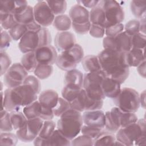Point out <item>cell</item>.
<instances>
[{
	"mask_svg": "<svg viewBox=\"0 0 146 146\" xmlns=\"http://www.w3.org/2000/svg\"><path fill=\"white\" fill-rule=\"evenodd\" d=\"M102 70L106 77L117 81L121 84L128 78L129 67L127 52L104 49L98 55Z\"/></svg>",
	"mask_w": 146,
	"mask_h": 146,
	"instance_id": "6da1fadb",
	"label": "cell"
},
{
	"mask_svg": "<svg viewBox=\"0 0 146 146\" xmlns=\"http://www.w3.org/2000/svg\"><path fill=\"white\" fill-rule=\"evenodd\" d=\"M2 96L1 110L9 112L18 111L37 100L38 94L30 86L23 83L13 88H7L1 91Z\"/></svg>",
	"mask_w": 146,
	"mask_h": 146,
	"instance_id": "7a4b0ae2",
	"label": "cell"
},
{
	"mask_svg": "<svg viewBox=\"0 0 146 146\" xmlns=\"http://www.w3.org/2000/svg\"><path fill=\"white\" fill-rule=\"evenodd\" d=\"M145 119H138L137 121L116 132V140L125 146L141 145L146 144V126Z\"/></svg>",
	"mask_w": 146,
	"mask_h": 146,
	"instance_id": "3957f363",
	"label": "cell"
},
{
	"mask_svg": "<svg viewBox=\"0 0 146 146\" xmlns=\"http://www.w3.org/2000/svg\"><path fill=\"white\" fill-rule=\"evenodd\" d=\"M83 125L81 112L71 108L59 117L56 128L65 137L71 141L80 132Z\"/></svg>",
	"mask_w": 146,
	"mask_h": 146,
	"instance_id": "277c9868",
	"label": "cell"
},
{
	"mask_svg": "<svg viewBox=\"0 0 146 146\" xmlns=\"http://www.w3.org/2000/svg\"><path fill=\"white\" fill-rule=\"evenodd\" d=\"M51 33L47 27H42L38 31H29L20 39L18 48L21 52L26 54L34 52L42 46L51 44Z\"/></svg>",
	"mask_w": 146,
	"mask_h": 146,
	"instance_id": "5b68a950",
	"label": "cell"
},
{
	"mask_svg": "<svg viewBox=\"0 0 146 146\" xmlns=\"http://www.w3.org/2000/svg\"><path fill=\"white\" fill-rule=\"evenodd\" d=\"M84 58V51L82 46L75 44L70 49L61 52L58 55L55 64L60 70L67 71L75 69L77 64Z\"/></svg>",
	"mask_w": 146,
	"mask_h": 146,
	"instance_id": "8992f818",
	"label": "cell"
},
{
	"mask_svg": "<svg viewBox=\"0 0 146 146\" xmlns=\"http://www.w3.org/2000/svg\"><path fill=\"white\" fill-rule=\"evenodd\" d=\"M106 75L102 70L87 72L84 75L83 88L87 95L95 100H104L106 98L102 88V83Z\"/></svg>",
	"mask_w": 146,
	"mask_h": 146,
	"instance_id": "52a82bcc",
	"label": "cell"
},
{
	"mask_svg": "<svg viewBox=\"0 0 146 146\" xmlns=\"http://www.w3.org/2000/svg\"><path fill=\"white\" fill-rule=\"evenodd\" d=\"M112 99L116 107L124 112L135 113L140 106L139 93L131 88L121 89L118 95Z\"/></svg>",
	"mask_w": 146,
	"mask_h": 146,
	"instance_id": "ba28073f",
	"label": "cell"
},
{
	"mask_svg": "<svg viewBox=\"0 0 146 146\" xmlns=\"http://www.w3.org/2000/svg\"><path fill=\"white\" fill-rule=\"evenodd\" d=\"M70 17L73 30L78 34L84 35L89 32L91 22L90 21V12L83 6L75 4L69 11Z\"/></svg>",
	"mask_w": 146,
	"mask_h": 146,
	"instance_id": "9c48e42d",
	"label": "cell"
},
{
	"mask_svg": "<svg viewBox=\"0 0 146 146\" xmlns=\"http://www.w3.org/2000/svg\"><path fill=\"white\" fill-rule=\"evenodd\" d=\"M98 5L103 9L105 13L107 21L106 28L121 23L124 21V11L123 8L116 1H100Z\"/></svg>",
	"mask_w": 146,
	"mask_h": 146,
	"instance_id": "30bf717a",
	"label": "cell"
},
{
	"mask_svg": "<svg viewBox=\"0 0 146 146\" xmlns=\"http://www.w3.org/2000/svg\"><path fill=\"white\" fill-rule=\"evenodd\" d=\"M43 121V120L39 117L27 119L25 124L16 131L18 139L25 143L33 141L38 136Z\"/></svg>",
	"mask_w": 146,
	"mask_h": 146,
	"instance_id": "8fae6325",
	"label": "cell"
},
{
	"mask_svg": "<svg viewBox=\"0 0 146 146\" xmlns=\"http://www.w3.org/2000/svg\"><path fill=\"white\" fill-rule=\"evenodd\" d=\"M132 36L124 31L115 37L106 36L103 40L104 49L127 52L132 48Z\"/></svg>",
	"mask_w": 146,
	"mask_h": 146,
	"instance_id": "7c38bea8",
	"label": "cell"
},
{
	"mask_svg": "<svg viewBox=\"0 0 146 146\" xmlns=\"http://www.w3.org/2000/svg\"><path fill=\"white\" fill-rule=\"evenodd\" d=\"M28 76V72L21 63H15L10 67L3 75L4 84L9 88H13L23 84Z\"/></svg>",
	"mask_w": 146,
	"mask_h": 146,
	"instance_id": "4fadbf2b",
	"label": "cell"
},
{
	"mask_svg": "<svg viewBox=\"0 0 146 146\" xmlns=\"http://www.w3.org/2000/svg\"><path fill=\"white\" fill-rule=\"evenodd\" d=\"M71 109L80 112L86 111L100 110L103 105V100H95L89 97L82 88L78 96L70 103Z\"/></svg>",
	"mask_w": 146,
	"mask_h": 146,
	"instance_id": "5bb4252c",
	"label": "cell"
},
{
	"mask_svg": "<svg viewBox=\"0 0 146 146\" xmlns=\"http://www.w3.org/2000/svg\"><path fill=\"white\" fill-rule=\"evenodd\" d=\"M35 22L40 26L47 27L52 24L55 15L46 1H38L33 7Z\"/></svg>",
	"mask_w": 146,
	"mask_h": 146,
	"instance_id": "9a60e30c",
	"label": "cell"
},
{
	"mask_svg": "<svg viewBox=\"0 0 146 146\" xmlns=\"http://www.w3.org/2000/svg\"><path fill=\"white\" fill-rule=\"evenodd\" d=\"M109 115L113 124L117 129L134 123L138 120L135 113L122 111L117 107H113L109 111Z\"/></svg>",
	"mask_w": 146,
	"mask_h": 146,
	"instance_id": "2e32d148",
	"label": "cell"
},
{
	"mask_svg": "<svg viewBox=\"0 0 146 146\" xmlns=\"http://www.w3.org/2000/svg\"><path fill=\"white\" fill-rule=\"evenodd\" d=\"M34 52L38 64L52 65L55 63L58 54L55 47L51 44L39 47Z\"/></svg>",
	"mask_w": 146,
	"mask_h": 146,
	"instance_id": "e0dca14e",
	"label": "cell"
},
{
	"mask_svg": "<svg viewBox=\"0 0 146 146\" xmlns=\"http://www.w3.org/2000/svg\"><path fill=\"white\" fill-rule=\"evenodd\" d=\"M35 146L47 145H71V140L65 137L58 129H55L47 139H43L37 136L33 141Z\"/></svg>",
	"mask_w": 146,
	"mask_h": 146,
	"instance_id": "ac0fdd59",
	"label": "cell"
},
{
	"mask_svg": "<svg viewBox=\"0 0 146 146\" xmlns=\"http://www.w3.org/2000/svg\"><path fill=\"white\" fill-rule=\"evenodd\" d=\"M83 124L104 128L105 125V113L100 110L86 111L82 114Z\"/></svg>",
	"mask_w": 146,
	"mask_h": 146,
	"instance_id": "d6986e66",
	"label": "cell"
},
{
	"mask_svg": "<svg viewBox=\"0 0 146 146\" xmlns=\"http://www.w3.org/2000/svg\"><path fill=\"white\" fill-rule=\"evenodd\" d=\"M75 44V35L70 31H60L55 35L54 45L55 48L60 52L70 49Z\"/></svg>",
	"mask_w": 146,
	"mask_h": 146,
	"instance_id": "ffe728a7",
	"label": "cell"
},
{
	"mask_svg": "<svg viewBox=\"0 0 146 146\" xmlns=\"http://www.w3.org/2000/svg\"><path fill=\"white\" fill-rule=\"evenodd\" d=\"M27 6L26 1H1L0 13L15 15L22 12Z\"/></svg>",
	"mask_w": 146,
	"mask_h": 146,
	"instance_id": "44dd1931",
	"label": "cell"
},
{
	"mask_svg": "<svg viewBox=\"0 0 146 146\" xmlns=\"http://www.w3.org/2000/svg\"><path fill=\"white\" fill-rule=\"evenodd\" d=\"M121 84L111 78L106 77L102 83V88L106 97L113 99L119 94Z\"/></svg>",
	"mask_w": 146,
	"mask_h": 146,
	"instance_id": "7402d4cb",
	"label": "cell"
},
{
	"mask_svg": "<svg viewBox=\"0 0 146 146\" xmlns=\"http://www.w3.org/2000/svg\"><path fill=\"white\" fill-rule=\"evenodd\" d=\"M59 95L54 90H46L42 91L38 97L39 103L43 107L52 109L56 104Z\"/></svg>",
	"mask_w": 146,
	"mask_h": 146,
	"instance_id": "603a6c76",
	"label": "cell"
},
{
	"mask_svg": "<svg viewBox=\"0 0 146 146\" xmlns=\"http://www.w3.org/2000/svg\"><path fill=\"white\" fill-rule=\"evenodd\" d=\"M145 49L132 48L127 52V60L128 66L137 67L144 61H145Z\"/></svg>",
	"mask_w": 146,
	"mask_h": 146,
	"instance_id": "cb8c5ba5",
	"label": "cell"
},
{
	"mask_svg": "<svg viewBox=\"0 0 146 146\" xmlns=\"http://www.w3.org/2000/svg\"><path fill=\"white\" fill-rule=\"evenodd\" d=\"M90 21L91 24L106 28L107 21L103 9L98 5L90 11Z\"/></svg>",
	"mask_w": 146,
	"mask_h": 146,
	"instance_id": "d4e9b609",
	"label": "cell"
},
{
	"mask_svg": "<svg viewBox=\"0 0 146 146\" xmlns=\"http://www.w3.org/2000/svg\"><path fill=\"white\" fill-rule=\"evenodd\" d=\"M83 77L82 72L76 68L67 71L64 76V85L74 84L83 88Z\"/></svg>",
	"mask_w": 146,
	"mask_h": 146,
	"instance_id": "484cf974",
	"label": "cell"
},
{
	"mask_svg": "<svg viewBox=\"0 0 146 146\" xmlns=\"http://www.w3.org/2000/svg\"><path fill=\"white\" fill-rule=\"evenodd\" d=\"M81 63L83 69L87 72H93L102 70L98 56L88 55L84 56Z\"/></svg>",
	"mask_w": 146,
	"mask_h": 146,
	"instance_id": "4316f807",
	"label": "cell"
},
{
	"mask_svg": "<svg viewBox=\"0 0 146 146\" xmlns=\"http://www.w3.org/2000/svg\"><path fill=\"white\" fill-rule=\"evenodd\" d=\"M14 16L17 23L24 25H30L35 21L34 17L33 7L30 5H28L22 12L14 15Z\"/></svg>",
	"mask_w": 146,
	"mask_h": 146,
	"instance_id": "83f0119b",
	"label": "cell"
},
{
	"mask_svg": "<svg viewBox=\"0 0 146 146\" xmlns=\"http://www.w3.org/2000/svg\"><path fill=\"white\" fill-rule=\"evenodd\" d=\"M54 27L60 31H67L71 27L72 22L70 17L66 14L56 15L52 23Z\"/></svg>",
	"mask_w": 146,
	"mask_h": 146,
	"instance_id": "f1b7e54d",
	"label": "cell"
},
{
	"mask_svg": "<svg viewBox=\"0 0 146 146\" xmlns=\"http://www.w3.org/2000/svg\"><path fill=\"white\" fill-rule=\"evenodd\" d=\"M23 112L27 119L34 118H40L42 106L38 100H36L31 104L23 108Z\"/></svg>",
	"mask_w": 146,
	"mask_h": 146,
	"instance_id": "f546056e",
	"label": "cell"
},
{
	"mask_svg": "<svg viewBox=\"0 0 146 146\" xmlns=\"http://www.w3.org/2000/svg\"><path fill=\"white\" fill-rule=\"evenodd\" d=\"M21 63L28 72H34L38 64L35 58L34 51L24 54L21 58Z\"/></svg>",
	"mask_w": 146,
	"mask_h": 146,
	"instance_id": "4dcf8cb0",
	"label": "cell"
},
{
	"mask_svg": "<svg viewBox=\"0 0 146 146\" xmlns=\"http://www.w3.org/2000/svg\"><path fill=\"white\" fill-rule=\"evenodd\" d=\"M82 88L76 85L66 84L62 90V98L70 103L78 96Z\"/></svg>",
	"mask_w": 146,
	"mask_h": 146,
	"instance_id": "1f68e13d",
	"label": "cell"
},
{
	"mask_svg": "<svg viewBox=\"0 0 146 146\" xmlns=\"http://www.w3.org/2000/svg\"><path fill=\"white\" fill-rule=\"evenodd\" d=\"M131 10L136 18L141 19L145 18L146 1H132L131 2Z\"/></svg>",
	"mask_w": 146,
	"mask_h": 146,
	"instance_id": "d6a6232c",
	"label": "cell"
},
{
	"mask_svg": "<svg viewBox=\"0 0 146 146\" xmlns=\"http://www.w3.org/2000/svg\"><path fill=\"white\" fill-rule=\"evenodd\" d=\"M10 116L13 129L15 131L22 127L27 120L23 112L19 111L10 112Z\"/></svg>",
	"mask_w": 146,
	"mask_h": 146,
	"instance_id": "836d02e7",
	"label": "cell"
},
{
	"mask_svg": "<svg viewBox=\"0 0 146 146\" xmlns=\"http://www.w3.org/2000/svg\"><path fill=\"white\" fill-rule=\"evenodd\" d=\"M53 72V67L49 64H38L34 73L35 76L39 79L43 80L49 78Z\"/></svg>",
	"mask_w": 146,
	"mask_h": 146,
	"instance_id": "e575fe53",
	"label": "cell"
},
{
	"mask_svg": "<svg viewBox=\"0 0 146 146\" xmlns=\"http://www.w3.org/2000/svg\"><path fill=\"white\" fill-rule=\"evenodd\" d=\"M29 31L27 25L17 23L13 28L9 30V33L14 40H20L25 34Z\"/></svg>",
	"mask_w": 146,
	"mask_h": 146,
	"instance_id": "d590c367",
	"label": "cell"
},
{
	"mask_svg": "<svg viewBox=\"0 0 146 146\" xmlns=\"http://www.w3.org/2000/svg\"><path fill=\"white\" fill-rule=\"evenodd\" d=\"M13 129L10 120V112L6 110H1L0 130L1 132H11Z\"/></svg>",
	"mask_w": 146,
	"mask_h": 146,
	"instance_id": "8d00e7d4",
	"label": "cell"
},
{
	"mask_svg": "<svg viewBox=\"0 0 146 146\" xmlns=\"http://www.w3.org/2000/svg\"><path fill=\"white\" fill-rule=\"evenodd\" d=\"M48 5L55 15L64 14L67 9L66 1H46Z\"/></svg>",
	"mask_w": 146,
	"mask_h": 146,
	"instance_id": "74e56055",
	"label": "cell"
},
{
	"mask_svg": "<svg viewBox=\"0 0 146 146\" xmlns=\"http://www.w3.org/2000/svg\"><path fill=\"white\" fill-rule=\"evenodd\" d=\"M56 124L52 120H44L38 136L43 139H47L53 133Z\"/></svg>",
	"mask_w": 146,
	"mask_h": 146,
	"instance_id": "f35d334b",
	"label": "cell"
},
{
	"mask_svg": "<svg viewBox=\"0 0 146 146\" xmlns=\"http://www.w3.org/2000/svg\"><path fill=\"white\" fill-rule=\"evenodd\" d=\"M1 27L4 30H9L17 24L14 16L11 14L0 13Z\"/></svg>",
	"mask_w": 146,
	"mask_h": 146,
	"instance_id": "ab89813d",
	"label": "cell"
},
{
	"mask_svg": "<svg viewBox=\"0 0 146 146\" xmlns=\"http://www.w3.org/2000/svg\"><path fill=\"white\" fill-rule=\"evenodd\" d=\"M115 140V135L106 131L94 140V145H113Z\"/></svg>",
	"mask_w": 146,
	"mask_h": 146,
	"instance_id": "60d3db41",
	"label": "cell"
},
{
	"mask_svg": "<svg viewBox=\"0 0 146 146\" xmlns=\"http://www.w3.org/2000/svg\"><path fill=\"white\" fill-rule=\"evenodd\" d=\"M104 132H106V130L104 128L91 127L85 124L83 125L80 131L82 134L90 136L94 140L102 135Z\"/></svg>",
	"mask_w": 146,
	"mask_h": 146,
	"instance_id": "b9f144b4",
	"label": "cell"
},
{
	"mask_svg": "<svg viewBox=\"0 0 146 146\" xmlns=\"http://www.w3.org/2000/svg\"><path fill=\"white\" fill-rule=\"evenodd\" d=\"M71 109L70 103L63 98H59L56 106L52 108L55 116L60 117L63 113Z\"/></svg>",
	"mask_w": 146,
	"mask_h": 146,
	"instance_id": "7bdbcfd3",
	"label": "cell"
},
{
	"mask_svg": "<svg viewBox=\"0 0 146 146\" xmlns=\"http://www.w3.org/2000/svg\"><path fill=\"white\" fill-rule=\"evenodd\" d=\"M18 137L16 134L8 132H1L0 135V144L1 145L15 146L18 142Z\"/></svg>",
	"mask_w": 146,
	"mask_h": 146,
	"instance_id": "ee69618b",
	"label": "cell"
},
{
	"mask_svg": "<svg viewBox=\"0 0 146 146\" xmlns=\"http://www.w3.org/2000/svg\"><path fill=\"white\" fill-rule=\"evenodd\" d=\"M124 26V31L130 36L140 33V22L139 19H135L127 22Z\"/></svg>",
	"mask_w": 146,
	"mask_h": 146,
	"instance_id": "f6af8a7d",
	"label": "cell"
},
{
	"mask_svg": "<svg viewBox=\"0 0 146 146\" xmlns=\"http://www.w3.org/2000/svg\"><path fill=\"white\" fill-rule=\"evenodd\" d=\"M132 48L145 49L146 44V36L141 33L132 36Z\"/></svg>",
	"mask_w": 146,
	"mask_h": 146,
	"instance_id": "bcb514c9",
	"label": "cell"
},
{
	"mask_svg": "<svg viewBox=\"0 0 146 146\" xmlns=\"http://www.w3.org/2000/svg\"><path fill=\"white\" fill-rule=\"evenodd\" d=\"M94 140L88 136L82 134L76 136L71 141V145H94Z\"/></svg>",
	"mask_w": 146,
	"mask_h": 146,
	"instance_id": "7dc6e473",
	"label": "cell"
},
{
	"mask_svg": "<svg viewBox=\"0 0 146 146\" xmlns=\"http://www.w3.org/2000/svg\"><path fill=\"white\" fill-rule=\"evenodd\" d=\"M1 76L3 75L11 66V60L5 51H1Z\"/></svg>",
	"mask_w": 146,
	"mask_h": 146,
	"instance_id": "c3c4849f",
	"label": "cell"
},
{
	"mask_svg": "<svg viewBox=\"0 0 146 146\" xmlns=\"http://www.w3.org/2000/svg\"><path fill=\"white\" fill-rule=\"evenodd\" d=\"M124 26L123 23H119L109 26L105 29V34L106 36L115 37L124 31Z\"/></svg>",
	"mask_w": 146,
	"mask_h": 146,
	"instance_id": "681fc988",
	"label": "cell"
},
{
	"mask_svg": "<svg viewBox=\"0 0 146 146\" xmlns=\"http://www.w3.org/2000/svg\"><path fill=\"white\" fill-rule=\"evenodd\" d=\"M23 83L28 84L33 87L37 94L40 93L41 85L39 79L36 76L33 75H28L25 79Z\"/></svg>",
	"mask_w": 146,
	"mask_h": 146,
	"instance_id": "f907efd6",
	"label": "cell"
},
{
	"mask_svg": "<svg viewBox=\"0 0 146 146\" xmlns=\"http://www.w3.org/2000/svg\"><path fill=\"white\" fill-rule=\"evenodd\" d=\"M1 51H5L10 47L12 38L10 35L9 32L5 30L1 31Z\"/></svg>",
	"mask_w": 146,
	"mask_h": 146,
	"instance_id": "816d5d0a",
	"label": "cell"
},
{
	"mask_svg": "<svg viewBox=\"0 0 146 146\" xmlns=\"http://www.w3.org/2000/svg\"><path fill=\"white\" fill-rule=\"evenodd\" d=\"M88 33L94 38H101L105 35V29L102 26L91 24Z\"/></svg>",
	"mask_w": 146,
	"mask_h": 146,
	"instance_id": "f5cc1de1",
	"label": "cell"
},
{
	"mask_svg": "<svg viewBox=\"0 0 146 146\" xmlns=\"http://www.w3.org/2000/svg\"><path fill=\"white\" fill-rule=\"evenodd\" d=\"M100 1L97 0H81L76 1L77 3L80 5L84 7L85 8L93 9L97 6L99 3Z\"/></svg>",
	"mask_w": 146,
	"mask_h": 146,
	"instance_id": "db71d44e",
	"label": "cell"
},
{
	"mask_svg": "<svg viewBox=\"0 0 146 146\" xmlns=\"http://www.w3.org/2000/svg\"><path fill=\"white\" fill-rule=\"evenodd\" d=\"M137 71L141 77L145 78V61H144L137 67Z\"/></svg>",
	"mask_w": 146,
	"mask_h": 146,
	"instance_id": "11a10c76",
	"label": "cell"
},
{
	"mask_svg": "<svg viewBox=\"0 0 146 146\" xmlns=\"http://www.w3.org/2000/svg\"><path fill=\"white\" fill-rule=\"evenodd\" d=\"M140 96V106L143 108H145V91H143L140 95H139Z\"/></svg>",
	"mask_w": 146,
	"mask_h": 146,
	"instance_id": "9f6ffc18",
	"label": "cell"
},
{
	"mask_svg": "<svg viewBox=\"0 0 146 146\" xmlns=\"http://www.w3.org/2000/svg\"><path fill=\"white\" fill-rule=\"evenodd\" d=\"M140 22V33L145 34V18L139 19Z\"/></svg>",
	"mask_w": 146,
	"mask_h": 146,
	"instance_id": "6f0895ef",
	"label": "cell"
}]
</instances>
